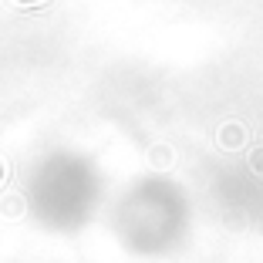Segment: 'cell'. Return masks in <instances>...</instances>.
I'll return each mask as SVG.
<instances>
[{
    "label": "cell",
    "instance_id": "6da1fadb",
    "mask_svg": "<svg viewBox=\"0 0 263 263\" xmlns=\"http://www.w3.org/2000/svg\"><path fill=\"white\" fill-rule=\"evenodd\" d=\"M81 172L74 165H58V169H47L41 176L37 186V213L44 216L47 226H58V230H68V226L81 223L88 213V199H85V182H81Z\"/></svg>",
    "mask_w": 263,
    "mask_h": 263
}]
</instances>
